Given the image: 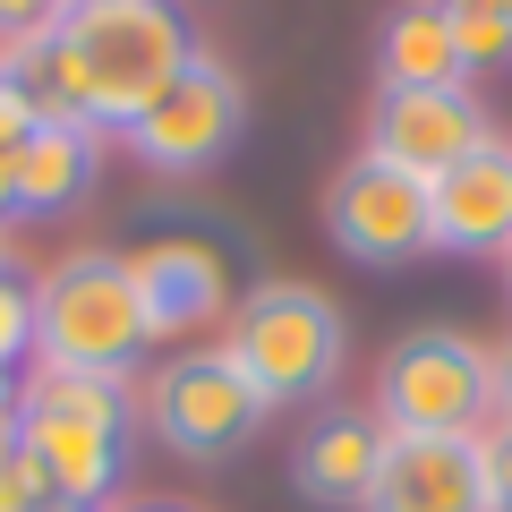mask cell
I'll return each mask as SVG.
<instances>
[{"mask_svg":"<svg viewBox=\"0 0 512 512\" xmlns=\"http://www.w3.org/2000/svg\"><path fill=\"white\" fill-rule=\"evenodd\" d=\"M18 453L52 504H111L128 470V376H77L43 367L18 384Z\"/></svg>","mask_w":512,"mask_h":512,"instance_id":"obj_1","label":"cell"},{"mask_svg":"<svg viewBox=\"0 0 512 512\" xmlns=\"http://www.w3.org/2000/svg\"><path fill=\"white\" fill-rule=\"evenodd\" d=\"M60 43L77 60V86H86V120L94 128H128L171 77L197 60L180 0H69Z\"/></svg>","mask_w":512,"mask_h":512,"instance_id":"obj_2","label":"cell"},{"mask_svg":"<svg viewBox=\"0 0 512 512\" xmlns=\"http://www.w3.org/2000/svg\"><path fill=\"white\" fill-rule=\"evenodd\" d=\"M146 342H154V325H146V299H137L128 256L77 248L35 282V359L43 367L128 376V367L146 359Z\"/></svg>","mask_w":512,"mask_h":512,"instance_id":"obj_3","label":"cell"},{"mask_svg":"<svg viewBox=\"0 0 512 512\" xmlns=\"http://www.w3.org/2000/svg\"><path fill=\"white\" fill-rule=\"evenodd\" d=\"M222 359L248 376V393L265 410L316 402L342 376V308L316 282H256L248 299H231V333Z\"/></svg>","mask_w":512,"mask_h":512,"instance_id":"obj_4","label":"cell"},{"mask_svg":"<svg viewBox=\"0 0 512 512\" xmlns=\"http://www.w3.org/2000/svg\"><path fill=\"white\" fill-rule=\"evenodd\" d=\"M495 410V350L453 325H419L384 350L376 427L384 436H478Z\"/></svg>","mask_w":512,"mask_h":512,"instance_id":"obj_5","label":"cell"},{"mask_svg":"<svg viewBox=\"0 0 512 512\" xmlns=\"http://www.w3.org/2000/svg\"><path fill=\"white\" fill-rule=\"evenodd\" d=\"M239 128H248V94H239V69H222L214 52H197L163 94H154L137 120L120 128L128 154L146 171H171V180H197L214 171L222 154L239 146Z\"/></svg>","mask_w":512,"mask_h":512,"instance_id":"obj_6","label":"cell"},{"mask_svg":"<svg viewBox=\"0 0 512 512\" xmlns=\"http://www.w3.org/2000/svg\"><path fill=\"white\" fill-rule=\"evenodd\" d=\"M146 419H154V436H163L180 461H205V470H214V461H231L274 410L248 393V376H239L222 350H180V359L154 367Z\"/></svg>","mask_w":512,"mask_h":512,"instance_id":"obj_7","label":"cell"},{"mask_svg":"<svg viewBox=\"0 0 512 512\" xmlns=\"http://www.w3.org/2000/svg\"><path fill=\"white\" fill-rule=\"evenodd\" d=\"M325 231L350 265H410V256L436 248V231H427V180L359 154V163H342L325 180Z\"/></svg>","mask_w":512,"mask_h":512,"instance_id":"obj_8","label":"cell"},{"mask_svg":"<svg viewBox=\"0 0 512 512\" xmlns=\"http://www.w3.org/2000/svg\"><path fill=\"white\" fill-rule=\"evenodd\" d=\"M470 146H487V111L470 86H376L367 103V154L410 180H444Z\"/></svg>","mask_w":512,"mask_h":512,"instance_id":"obj_9","label":"cell"},{"mask_svg":"<svg viewBox=\"0 0 512 512\" xmlns=\"http://www.w3.org/2000/svg\"><path fill=\"white\" fill-rule=\"evenodd\" d=\"M359 512H495L478 436H384L376 487Z\"/></svg>","mask_w":512,"mask_h":512,"instance_id":"obj_10","label":"cell"},{"mask_svg":"<svg viewBox=\"0 0 512 512\" xmlns=\"http://www.w3.org/2000/svg\"><path fill=\"white\" fill-rule=\"evenodd\" d=\"M427 231L453 256H504L512 248V146L487 137L444 180H427Z\"/></svg>","mask_w":512,"mask_h":512,"instance_id":"obj_11","label":"cell"},{"mask_svg":"<svg viewBox=\"0 0 512 512\" xmlns=\"http://www.w3.org/2000/svg\"><path fill=\"white\" fill-rule=\"evenodd\" d=\"M128 274H137L154 342L231 316V265H222V248H205V239H146V248L128 256Z\"/></svg>","mask_w":512,"mask_h":512,"instance_id":"obj_12","label":"cell"},{"mask_svg":"<svg viewBox=\"0 0 512 512\" xmlns=\"http://www.w3.org/2000/svg\"><path fill=\"white\" fill-rule=\"evenodd\" d=\"M376 461H384V427L359 419V410H325V419L291 444V487L308 495V504H350L359 512L367 487H376Z\"/></svg>","mask_w":512,"mask_h":512,"instance_id":"obj_13","label":"cell"},{"mask_svg":"<svg viewBox=\"0 0 512 512\" xmlns=\"http://www.w3.org/2000/svg\"><path fill=\"white\" fill-rule=\"evenodd\" d=\"M103 180V128L35 120L18 146V214H77Z\"/></svg>","mask_w":512,"mask_h":512,"instance_id":"obj_14","label":"cell"},{"mask_svg":"<svg viewBox=\"0 0 512 512\" xmlns=\"http://www.w3.org/2000/svg\"><path fill=\"white\" fill-rule=\"evenodd\" d=\"M376 86H470L444 26V0H402L376 26Z\"/></svg>","mask_w":512,"mask_h":512,"instance_id":"obj_15","label":"cell"},{"mask_svg":"<svg viewBox=\"0 0 512 512\" xmlns=\"http://www.w3.org/2000/svg\"><path fill=\"white\" fill-rule=\"evenodd\" d=\"M0 77L35 103V120H86V86H77V60H69V43H60V26L35 35V43H9V52H0Z\"/></svg>","mask_w":512,"mask_h":512,"instance_id":"obj_16","label":"cell"},{"mask_svg":"<svg viewBox=\"0 0 512 512\" xmlns=\"http://www.w3.org/2000/svg\"><path fill=\"white\" fill-rule=\"evenodd\" d=\"M444 26H453L461 77H495V69H512V18H495V9H478V0H444Z\"/></svg>","mask_w":512,"mask_h":512,"instance_id":"obj_17","label":"cell"},{"mask_svg":"<svg viewBox=\"0 0 512 512\" xmlns=\"http://www.w3.org/2000/svg\"><path fill=\"white\" fill-rule=\"evenodd\" d=\"M26 350H35V291L18 274H0V376H18Z\"/></svg>","mask_w":512,"mask_h":512,"instance_id":"obj_18","label":"cell"},{"mask_svg":"<svg viewBox=\"0 0 512 512\" xmlns=\"http://www.w3.org/2000/svg\"><path fill=\"white\" fill-rule=\"evenodd\" d=\"M60 18H69V0H0V52H9V43L52 35Z\"/></svg>","mask_w":512,"mask_h":512,"instance_id":"obj_19","label":"cell"},{"mask_svg":"<svg viewBox=\"0 0 512 512\" xmlns=\"http://www.w3.org/2000/svg\"><path fill=\"white\" fill-rule=\"evenodd\" d=\"M478 470H487V504L512 512V419H495L487 436H478Z\"/></svg>","mask_w":512,"mask_h":512,"instance_id":"obj_20","label":"cell"},{"mask_svg":"<svg viewBox=\"0 0 512 512\" xmlns=\"http://www.w3.org/2000/svg\"><path fill=\"white\" fill-rule=\"evenodd\" d=\"M35 504H52V495H43L35 470H26V453L9 444V453H0V512H35Z\"/></svg>","mask_w":512,"mask_h":512,"instance_id":"obj_21","label":"cell"},{"mask_svg":"<svg viewBox=\"0 0 512 512\" xmlns=\"http://www.w3.org/2000/svg\"><path fill=\"white\" fill-rule=\"evenodd\" d=\"M26 128H35V103H26V94L0 77V154H18V146H26Z\"/></svg>","mask_w":512,"mask_h":512,"instance_id":"obj_22","label":"cell"},{"mask_svg":"<svg viewBox=\"0 0 512 512\" xmlns=\"http://www.w3.org/2000/svg\"><path fill=\"white\" fill-rule=\"evenodd\" d=\"M18 444V376H0V453Z\"/></svg>","mask_w":512,"mask_h":512,"instance_id":"obj_23","label":"cell"},{"mask_svg":"<svg viewBox=\"0 0 512 512\" xmlns=\"http://www.w3.org/2000/svg\"><path fill=\"white\" fill-rule=\"evenodd\" d=\"M495 410H504V419H512V342L495 350Z\"/></svg>","mask_w":512,"mask_h":512,"instance_id":"obj_24","label":"cell"},{"mask_svg":"<svg viewBox=\"0 0 512 512\" xmlns=\"http://www.w3.org/2000/svg\"><path fill=\"white\" fill-rule=\"evenodd\" d=\"M0 214H18V154H0Z\"/></svg>","mask_w":512,"mask_h":512,"instance_id":"obj_25","label":"cell"},{"mask_svg":"<svg viewBox=\"0 0 512 512\" xmlns=\"http://www.w3.org/2000/svg\"><path fill=\"white\" fill-rule=\"evenodd\" d=\"M35 512H94V504H35Z\"/></svg>","mask_w":512,"mask_h":512,"instance_id":"obj_26","label":"cell"},{"mask_svg":"<svg viewBox=\"0 0 512 512\" xmlns=\"http://www.w3.org/2000/svg\"><path fill=\"white\" fill-rule=\"evenodd\" d=\"M478 9H495V18H512V0H478Z\"/></svg>","mask_w":512,"mask_h":512,"instance_id":"obj_27","label":"cell"},{"mask_svg":"<svg viewBox=\"0 0 512 512\" xmlns=\"http://www.w3.org/2000/svg\"><path fill=\"white\" fill-rule=\"evenodd\" d=\"M0 274H9V239H0Z\"/></svg>","mask_w":512,"mask_h":512,"instance_id":"obj_28","label":"cell"},{"mask_svg":"<svg viewBox=\"0 0 512 512\" xmlns=\"http://www.w3.org/2000/svg\"><path fill=\"white\" fill-rule=\"evenodd\" d=\"M146 512H180V504H146Z\"/></svg>","mask_w":512,"mask_h":512,"instance_id":"obj_29","label":"cell"},{"mask_svg":"<svg viewBox=\"0 0 512 512\" xmlns=\"http://www.w3.org/2000/svg\"><path fill=\"white\" fill-rule=\"evenodd\" d=\"M504 274H512V248H504Z\"/></svg>","mask_w":512,"mask_h":512,"instance_id":"obj_30","label":"cell"}]
</instances>
